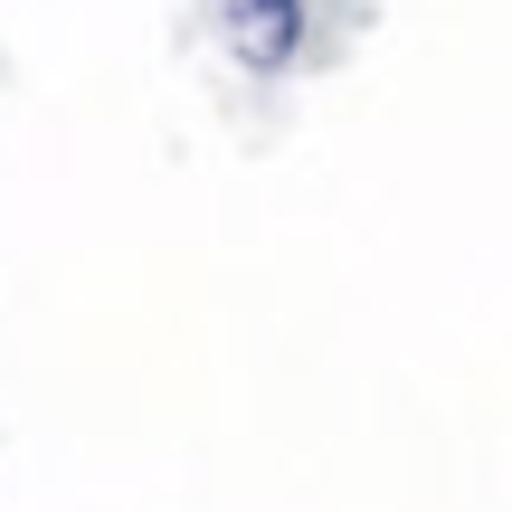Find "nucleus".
Here are the masks:
<instances>
[{"label": "nucleus", "instance_id": "1", "mask_svg": "<svg viewBox=\"0 0 512 512\" xmlns=\"http://www.w3.org/2000/svg\"><path fill=\"white\" fill-rule=\"evenodd\" d=\"M228 38L247 67H285L304 38V0H228Z\"/></svg>", "mask_w": 512, "mask_h": 512}]
</instances>
